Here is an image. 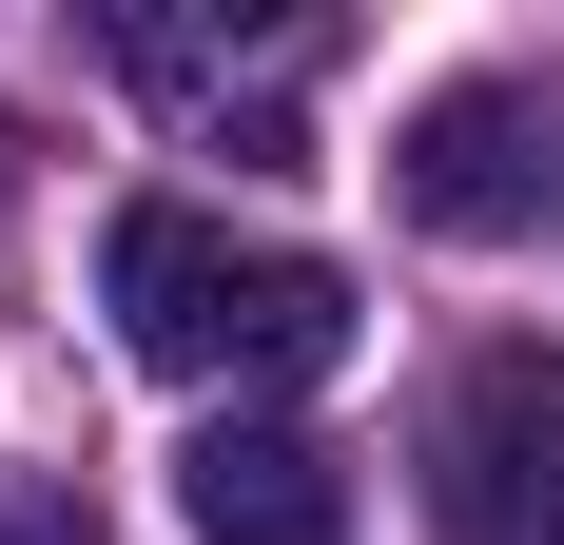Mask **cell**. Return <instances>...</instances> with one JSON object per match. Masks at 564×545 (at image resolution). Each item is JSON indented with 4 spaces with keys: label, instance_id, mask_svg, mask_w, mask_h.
Segmentation results:
<instances>
[{
    "label": "cell",
    "instance_id": "6da1fadb",
    "mask_svg": "<svg viewBox=\"0 0 564 545\" xmlns=\"http://www.w3.org/2000/svg\"><path fill=\"white\" fill-rule=\"evenodd\" d=\"M98 312L137 371L175 389H312L350 351V272L332 254H273V234H215L195 195H137L98 234Z\"/></svg>",
    "mask_w": 564,
    "mask_h": 545
},
{
    "label": "cell",
    "instance_id": "7a4b0ae2",
    "mask_svg": "<svg viewBox=\"0 0 564 545\" xmlns=\"http://www.w3.org/2000/svg\"><path fill=\"white\" fill-rule=\"evenodd\" d=\"M448 526L467 545H564V351H487L448 389Z\"/></svg>",
    "mask_w": 564,
    "mask_h": 545
},
{
    "label": "cell",
    "instance_id": "3957f363",
    "mask_svg": "<svg viewBox=\"0 0 564 545\" xmlns=\"http://www.w3.org/2000/svg\"><path fill=\"white\" fill-rule=\"evenodd\" d=\"M545 175H564V157H545V98H525V78H448V98L390 137V195H409L429 234H525Z\"/></svg>",
    "mask_w": 564,
    "mask_h": 545
},
{
    "label": "cell",
    "instance_id": "277c9868",
    "mask_svg": "<svg viewBox=\"0 0 564 545\" xmlns=\"http://www.w3.org/2000/svg\"><path fill=\"white\" fill-rule=\"evenodd\" d=\"M175 526L195 545H350V468L292 409H215V429L175 448Z\"/></svg>",
    "mask_w": 564,
    "mask_h": 545
},
{
    "label": "cell",
    "instance_id": "5b68a950",
    "mask_svg": "<svg viewBox=\"0 0 564 545\" xmlns=\"http://www.w3.org/2000/svg\"><path fill=\"white\" fill-rule=\"evenodd\" d=\"M0 545H98V506L58 488V506H0Z\"/></svg>",
    "mask_w": 564,
    "mask_h": 545
}]
</instances>
